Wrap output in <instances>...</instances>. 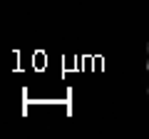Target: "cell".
<instances>
[{
    "mask_svg": "<svg viewBox=\"0 0 149 139\" xmlns=\"http://www.w3.org/2000/svg\"><path fill=\"white\" fill-rule=\"evenodd\" d=\"M147 50H149V42H147Z\"/></svg>",
    "mask_w": 149,
    "mask_h": 139,
    "instance_id": "cell-2",
    "label": "cell"
},
{
    "mask_svg": "<svg viewBox=\"0 0 149 139\" xmlns=\"http://www.w3.org/2000/svg\"><path fill=\"white\" fill-rule=\"evenodd\" d=\"M147 70H149V62H147Z\"/></svg>",
    "mask_w": 149,
    "mask_h": 139,
    "instance_id": "cell-1",
    "label": "cell"
},
{
    "mask_svg": "<svg viewBox=\"0 0 149 139\" xmlns=\"http://www.w3.org/2000/svg\"><path fill=\"white\" fill-rule=\"evenodd\" d=\"M147 95H149V92H147Z\"/></svg>",
    "mask_w": 149,
    "mask_h": 139,
    "instance_id": "cell-3",
    "label": "cell"
}]
</instances>
